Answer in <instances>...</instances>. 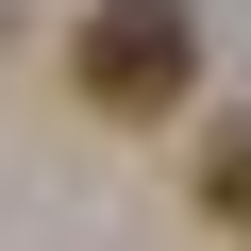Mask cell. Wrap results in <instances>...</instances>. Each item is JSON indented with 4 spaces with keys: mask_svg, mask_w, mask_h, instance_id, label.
<instances>
[{
    "mask_svg": "<svg viewBox=\"0 0 251 251\" xmlns=\"http://www.w3.org/2000/svg\"><path fill=\"white\" fill-rule=\"evenodd\" d=\"M67 84H84L100 117H184V84H201V17H184V0H100L84 50H67Z\"/></svg>",
    "mask_w": 251,
    "mask_h": 251,
    "instance_id": "1",
    "label": "cell"
},
{
    "mask_svg": "<svg viewBox=\"0 0 251 251\" xmlns=\"http://www.w3.org/2000/svg\"><path fill=\"white\" fill-rule=\"evenodd\" d=\"M201 218H218V234H251V117L201 151Z\"/></svg>",
    "mask_w": 251,
    "mask_h": 251,
    "instance_id": "2",
    "label": "cell"
}]
</instances>
